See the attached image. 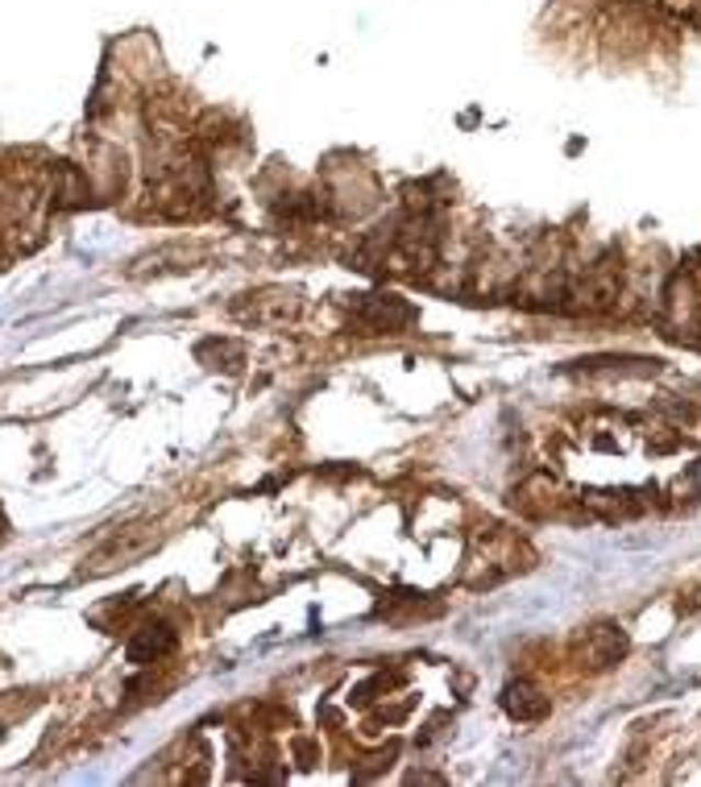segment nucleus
<instances>
[{
  "instance_id": "nucleus-1",
  "label": "nucleus",
  "mask_w": 701,
  "mask_h": 787,
  "mask_svg": "<svg viewBox=\"0 0 701 787\" xmlns=\"http://www.w3.org/2000/svg\"><path fill=\"white\" fill-rule=\"evenodd\" d=\"M349 316L365 337H382V332H403L407 323H416V307L398 295H358Z\"/></svg>"
},
{
  "instance_id": "nucleus-2",
  "label": "nucleus",
  "mask_w": 701,
  "mask_h": 787,
  "mask_svg": "<svg viewBox=\"0 0 701 787\" xmlns=\"http://www.w3.org/2000/svg\"><path fill=\"white\" fill-rule=\"evenodd\" d=\"M174 642H179V635H174L171 621L146 618L129 638V663H142V668H146V663H158L162 655H171Z\"/></svg>"
},
{
  "instance_id": "nucleus-4",
  "label": "nucleus",
  "mask_w": 701,
  "mask_h": 787,
  "mask_svg": "<svg viewBox=\"0 0 701 787\" xmlns=\"http://www.w3.org/2000/svg\"><path fill=\"white\" fill-rule=\"evenodd\" d=\"M549 709H552L549 696L540 693V688H531V684H511L507 688V712L519 717V721H540Z\"/></svg>"
},
{
  "instance_id": "nucleus-5",
  "label": "nucleus",
  "mask_w": 701,
  "mask_h": 787,
  "mask_svg": "<svg viewBox=\"0 0 701 787\" xmlns=\"http://www.w3.org/2000/svg\"><path fill=\"white\" fill-rule=\"evenodd\" d=\"M0 535H4V518H0Z\"/></svg>"
},
{
  "instance_id": "nucleus-3",
  "label": "nucleus",
  "mask_w": 701,
  "mask_h": 787,
  "mask_svg": "<svg viewBox=\"0 0 701 787\" xmlns=\"http://www.w3.org/2000/svg\"><path fill=\"white\" fill-rule=\"evenodd\" d=\"M626 651V638L619 626H593L581 642V659H586L589 668H610V663H619Z\"/></svg>"
}]
</instances>
